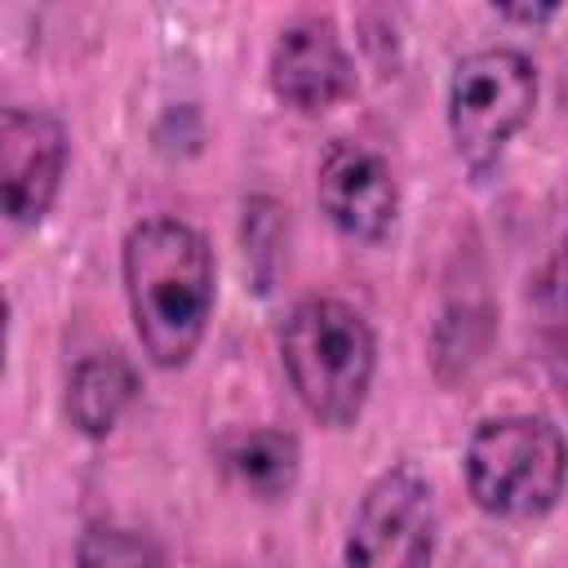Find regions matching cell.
I'll use <instances>...</instances> for the list:
<instances>
[{"instance_id":"9","label":"cell","mask_w":568,"mask_h":568,"mask_svg":"<svg viewBox=\"0 0 568 568\" xmlns=\"http://www.w3.org/2000/svg\"><path fill=\"white\" fill-rule=\"evenodd\" d=\"M138 395V373L120 351L84 355L67 377V417L80 435H106Z\"/></svg>"},{"instance_id":"11","label":"cell","mask_w":568,"mask_h":568,"mask_svg":"<svg viewBox=\"0 0 568 568\" xmlns=\"http://www.w3.org/2000/svg\"><path fill=\"white\" fill-rule=\"evenodd\" d=\"M75 568H164V555L142 532L93 524L75 546Z\"/></svg>"},{"instance_id":"8","label":"cell","mask_w":568,"mask_h":568,"mask_svg":"<svg viewBox=\"0 0 568 568\" xmlns=\"http://www.w3.org/2000/svg\"><path fill=\"white\" fill-rule=\"evenodd\" d=\"M271 89L297 111H328L355 89L351 58L328 18H297L271 49Z\"/></svg>"},{"instance_id":"3","label":"cell","mask_w":568,"mask_h":568,"mask_svg":"<svg viewBox=\"0 0 568 568\" xmlns=\"http://www.w3.org/2000/svg\"><path fill=\"white\" fill-rule=\"evenodd\" d=\"M466 488L497 519H541L564 493V439L546 417H493L466 444Z\"/></svg>"},{"instance_id":"13","label":"cell","mask_w":568,"mask_h":568,"mask_svg":"<svg viewBox=\"0 0 568 568\" xmlns=\"http://www.w3.org/2000/svg\"><path fill=\"white\" fill-rule=\"evenodd\" d=\"M4 346H9V302L0 293V373H4Z\"/></svg>"},{"instance_id":"7","label":"cell","mask_w":568,"mask_h":568,"mask_svg":"<svg viewBox=\"0 0 568 568\" xmlns=\"http://www.w3.org/2000/svg\"><path fill=\"white\" fill-rule=\"evenodd\" d=\"M320 209L351 240H382L399 213V186L382 155L359 142H333L320 164Z\"/></svg>"},{"instance_id":"5","label":"cell","mask_w":568,"mask_h":568,"mask_svg":"<svg viewBox=\"0 0 568 568\" xmlns=\"http://www.w3.org/2000/svg\"><path fill=\"white\" fill-rule=\"evenodd\" d=\"M435 493L413 462L382 470L346 532V568H430Z\"/></svg>"},{"instance_id":"12","label":"cell","mask_w":568,"mask_h":568,"mask_svg":"<svg viewBox=\"0 0 568 568\" xmlns=\"http://www.w3.org/2000/svg\"><path fill=\"white\" fill-rule=\"evenodd\" d=\"M501 18H515V22H546L559 13V4H497Z\"/></svg>"},{"instance_id":"1","label":"cell","mask_w":568,"mask_h":568,"mask_svg":"<svg viewBox=\"0 0 568 568\" xmlns=\"http://www.w3.org/2000/svg\"><path fill=\"white\" fill-rule=\"evenodd\" d=\"M124 293L151 364L182 368L213 315V253L178 217H146L124 240Z\"/></svg>"},{"instance_id":"10","label":"cell","mask_w":568,"mask_h":568,"mask_svg":"<svg viewBox=\"0 0 568 568\" xmlns=\"http://www.w3.org/2000/svg\"><path fill=\"white\" fill-rule=\"evenodd\" d=\"M222 457H226L231 475L257 497H284L297 484V466H302L297 439L288 430H275V426L231 435Z\"/></svg>"},{"instance_id":"4","label":"cell","mask_w":568,"mask_h":568,"mask_svg":"<svg viewBox=\"0 0 568 568\" xmlns=\"http://www.w3.org/2000/svg\"><path fill=\"white\" fill-rule=\"evenodd\" d=\"M537 102V67L519 49H475L448 84V129L457 155L484 173L528 124Z\"/></svg>"},{"instance_id":"2","label":"cell","mask_w":568,"mask_h":568,"mask_svg":"<svg viewBox=\"0 0 568 568\" xmlns=\"http://www.w3.org/2000/svg\"><path fill=\"white\" fill-rule=\"evenodd\" d=\"M280 355L311 417H320L324 426H351L364 413L377 346L368 320L355 306L337 297L297 302L284 320Z\"/></svg>"},{"instance_id":"6","label":"cell","mask_w":568,"mask_h":568,"mask_svg":"<svg viewBox=\"0 0 568 568\" xmlns=\"http://www.w3.org/2000/svg\"><path fill=\"white\" fill-rule=\"evenodd\" d=\"M67 133L53 115L0 106V213L9 222H40L62 186Z\"/></svg>"}]
</instances>
